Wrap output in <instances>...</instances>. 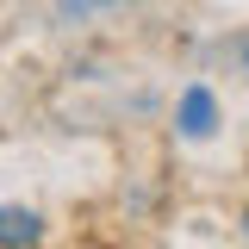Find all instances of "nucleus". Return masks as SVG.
Wrapping results in <instances>:
<instances>
[{"label":"nucleus","mask_w":249,"mask_h":249,"mask_svg":"<svg viewBox=\"0 0 249 249\" xmlns=\"http://www.w3.org/2000/svg\"><path fill=\"white\" fill-rule=\"evenodd\" d=\"M44 237V224H37V212H25V206H0V243L19 249V243H37Z\"/></svg>","instance_id":"obj_1"},{"label":"nucleus","mask_w":249,"mask_h":249,"mask_svg":"<svg viewBox=\"0 0 249 249\" xmlns=\"http://www.w3.org/2000/svg\"><path fill=\"white\" fill-rule=\"evenodd\" d=\"M181 131L187 137H206V131H212V93L206 88H187L181 93Z\"/></svg>","instance_id":"obj_2"},{"label":"nucleus","mask_w":249,"mask_h":249,"mask_svg":"<svg viewBox=\"0 0 249 249\" xmlns=\"http://www.w3.org/2000/svg\"><path fill=\"white\" fill-rule=\"evenodd\" d=\"M69 6H93V0H69Z\"/></svg>","instance_id":"obj_3"},{"label":"nucleus","mask_w":249,"mask_h":249,"mask_svg":"<svg viewBox=\"0 0 249 249\" xmlns=\"http://www.w3.org/2000/svg\"><path fill=\"white\" fill-rule=\"evenodd\" d=\"M243 231H249V218H243Z\"/></svg>","instance_id":"obj_4"}]
</instances>
